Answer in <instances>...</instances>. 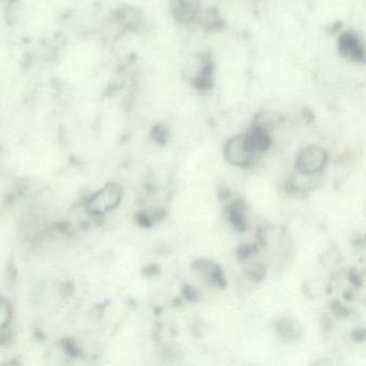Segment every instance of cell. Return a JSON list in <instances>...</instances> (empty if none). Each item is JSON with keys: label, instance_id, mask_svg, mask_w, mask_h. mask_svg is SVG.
Segmentation results:
<instances>
[{"label": "cell", "instance_id": "3", "mask_svg": "<svg viewBox=\"0 0 366 366\" xmlns=\"http://www.w3.org/2000/svg\"><path fill=\"white\" fill-rule=\"evenodd\" d=\"M328 162V153L322 147L311 145L300 152L297 158L298 171L304 175L322 172Z\"/></svg>", "mask_w": 366, "mask_h": 366}, {"label": "cell", "instance_id": "10", "mask_svg": "<svg viewBox=\"0 0 366 366\" xmlns=\"http://www.w3.org/2000/svg\"><path fill=\"white\" fill-rule=\"evenodd\" d=\"M12 318V306L10 302L0 296V330L5 329Z\"/></svg>", "mask_w": 366, "mask_h": 366}, {"label": "cell", "instance_id": "9", "mask_svg": "<svg viewBox=\"0 0 366 366\" xmlns=\"http://www.w3.org/2000/svg\"><path fill=\"white\" fill-rule=\"evenodd\" d=\"M245 203L241 200L233 202L227 207V214L232 226L237 231L245 232L248 229L246 218H245Z\"/></svg>", "mask_w": 366, "mask_h": 366}, {"label": "cell", "instance_id": "12", "mask_svg": "<svg viewBox=\"0 0 366 366\" xmlns=\"http://www.w3.org/2000/svg\"><path fill=\"white\" fill-rule=\"evenodd\" d=\"M249 275H250L254 282H261V280H263L264 276H265V267L261 264H257V265L252 267V270L249 272Z\"/></svg>", "mask_w": 366, "mask_h": 366}, {"label": "cell", "instance_id": "16", "mask_svg": "<svg viewBox=\"0 0 366 366\" xmlns=\"http://www.w3.org/2000/svg\"><path fill=\"white\" fill-rule=\"evenodd\" d=\"M332 309H334V311H335L337 315L345 316V315L348 314V311H347V309H345V307L343 306L339 302L334 301L333 303H332Z\"/></svg>", "mask_w": 366, "mask_h": 366}, {"label": "cell", "instance_id": "5", "mask_svg": "<svg viewBox=\"0 0 366 366\" xmlns=\"http://www.w3.org/2000/svg\"><path fill=\"white\" fill-rule=\"evenodd\" d=\"M171 11L173 18L182 24H189L200 12L199 0H172Z\"/></svg>", "mask_w": 366, "mask_h": 366}, {"label": "cell", "instance_id": "1", "mask_svg": "<svg viewBox=\"0 0 366 366\" xmlns=\"http://www.w3.org/2000/svg\"><path fill=\"white\" fill-rule=\"evenodd\" d=\"M258 155L247 133L232 138L224 147L226 160L235 167H252Z\"/></svg>", "mask_w": 366, "mask_h": 366}, {"label": "cell", "instance_id": "4", "mask_svg": "<svg viewBox=\"0 0 366 366\" xmlns=\"http://www.w3.org/2000/svg\"><path fill=\"white\" fill-rule=\"evenodd\" d=\"M192 269L199 272L209 284L218 289H224L227 287V279L222 267L216 262L209 259H198L192 263Z\"/></svg>", "mask_w": 366, "mask_h": 366}, {"label": "cell", "instance_id": "6", "mask_svg": "<svg viewBox=\"0 0 366 366\" xmlns=\"http://www.w3.org/2000/svg\"><path fill=\"white\" fill-rule=\"evenodd\" d=\"M339 50L341 55L354 62H364V50L358 36L344 33L339 39Z\"/></svg>", "mask_w": 366, "mask_h": 366}, {"label": "cell", "instance_id": "2", "mask_svg": "<svg viewBox=\"0 0 366 366\" xmlns=\"http://www.w3.org/2000/svg\"><path fill=\"white\" fill-rule=\"evenodd\" d=\"M122 186L116 183H109L96 192L86 203V209L94 215H105L112 212L122 200Z\"/></svg>", "mask_w": 366, "mask_h": 366}, {"label": "cell", "instance_id": "11", "mask_svg": "<svg viewBox=\"0 0 366 366\" xmlns=\"http://www.w3.org/2000/svg\"><path fill=\"white\" fill-rule=\"evenodd\" d=\"M258 252H259V247L254 243H252V244H241L237 249V259H249Z\"/></svg>", "mask_w": 366, "mask_h": 366}, {"label": "cell", "instance_id": "13", "mask_svg": "<svg viewBox=\"0 0 366 366\" xmlns=\"http://www.w3.org/2000/svg\"><path fill=\"white\" fill-rule=\"evenodd\" d=\"M182 293L184 298H186V300L190 302H196L199 299V292H198V290L194 288V287L188 286V285L184 286Z\"/></svg>", "mask_w": 366, "mask_h": 366}, {"label": "cell", "instance_id": "7", "mask_svg": "<svg viewBox=\"0 0 366 366\" xmlns=\"http://www.w3.org/2000/svg\"><path fill=\"white\" fill-rule=\"evenodd\" d=\"M257 153L267 152L272 146V138L267 126L257 122L247 133Z\"/></svg>", "mask_w": 366, "mask_h": 366}, {"label": "cell", "instance_id": "18", "mask_svg": "<svg viewBox=\"0 0 366 366\" xmlns=\"http://www.w3.org/2000/svg\"><path fill=\"white\" fill-rule=\"evenodd\" d=\"M229 197V190H228L227 188H222V189L220 192V200H222V201H226V200H227Z\"/></svg>", "mask_w": 366, "mask_h": 366}, {"label": "cell", "instance_id": "17", "mask_svg": "<svg viewBox=\"0 0 366 366\" xmlns=\"http://www.w3.org/2000/svg\"><path fill=\"white\" fill-rule=\"evenodd\" d=\"M154 138L159 144H165L166 141H167V135H166V132L162 129L158 130L156 132V135H154Z\"/></svg>", "mask_w": 366, "mask_h": 366}, {"label": "cell", "instance_id": "15", "mask_svg": "<svg viewBox=\"0 0 366 366\" xmlns=\"http://www.w3.org/2000/svg\"><path fill=\"white\" fill-rule=\"evenodd\" d=\"M352 337L354 341H359V343H362V341H365V337H366L365 329L354 330V331L352 332Z\"/></svg>", "mask_w": 366, "mask_h": 366}, {"label": "cell", "instance_id": "14", "mask_svg": "<svg viewBox=\"0 0 366 366\" xmlns=\"http://www.w3.org/2000/svg\"><path fill=\"white\" fill-rule=\"evenodd\" d=\"M143 273L147 276H156V275L160 274V269L156 264H151L148 267H145Z\"/></svg>", "mask_w": 366, "mask_h": 366}, {"label": "cell", "instance_id": "8", "mask_svg": "<svg viewBox=\"0 0 366 366\" xmlns=\"http://www.w3.org/2000/svg\"><path fill=\"white\" fill-rule=\"evenodd\" d=\"M277 332L286 341H300L304 335V328L297 320L292 318H283L277 324Z\"/></svg>", "mask_w": 366, "mask_h": 366}]
</instances>
